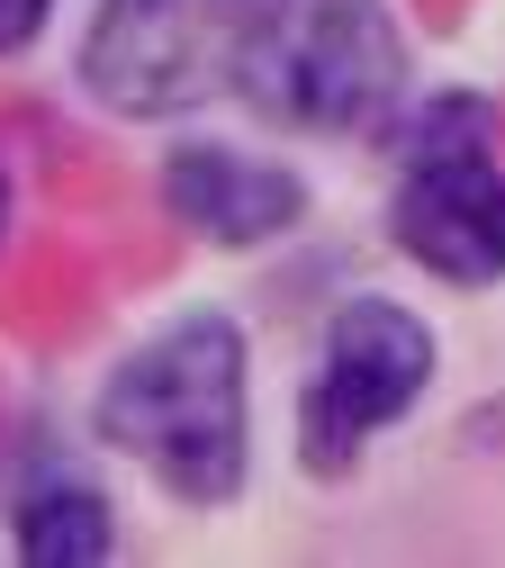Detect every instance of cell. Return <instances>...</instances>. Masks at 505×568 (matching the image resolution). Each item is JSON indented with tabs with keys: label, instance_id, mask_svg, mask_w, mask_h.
<instances>
[{
	"label": "cell",
	"instance_id": "1",
	"mask_svg": "<svg viewBox=\"0 0 505 568\" xmlns=\"http://www.w3.org/2000/svg\"><path fill=\"white\" fill-rule=\"evenodd\" d=\"M91 434L172 506L216 515L253 487V334L226 307H181L135 334L91 388Z\"/></svg>",
	"mask_w": 505,
	"mask_h": 568
},
{
	"label": "cell",
	"instance_id": "2",
	"mask_svg": "<svg viewBox=\"0 0 505 568\" xmlns=\"http://www.w3.org/2000/svg\"><path fill=\"white\" fill-rule=\"evenodd\" d=\"M388 181V253L433 290H505V135L487 91H415L397 118Z\"/></svg>",
	"mask_w": 505,
	"mask_h": 568
},
{
	"label": "cell",
	"instance_id": "3",
	"mask_svg": "<svg viewBox=\"0 0 505 568\" xmlns=\"http://www.w3.org/2000/svg\"><path fill=\"white\" fill-rule=\"evenodd\" d=\"M280 0H91L72 37V82L100 118L181 126L216 100H244V73Z\"/></svg>",
	"mask_w": 505,
	"mask_h": 568
},
{
	"label": "cell",
	"instance_id": "4",
	"mask_svg": "<svg viewBox=\"0 0 505 568\" xmlns=\"http://www.w3.org/2000/svg\"><path fill=\"white\" fill-rule=\"evenodd\" d=\"M244 109L280 135L380 145L415 109V45L388 0H280L244 73Z\"/></svg>",
	"mask_w": 505,
	"mask_h": 568
},
{
	"label": "cell",
	"instance_id": "5",
	"mask_svg": "<svg viewBox=\"0 0 505 568\" xmlns=\"http://www.w3.org/2000/svg\"><path fill=\"white\" fill-rule=\"evenodd\" d=\"M433 379H443V334H433V316L388 298V290H352L316 325V352L299 371V397H289L299 469L307 478H352L397 424L424 415Z\"/></svg>",
	"mask_w": 505,
	"mask_h": 568
},
{
	"label": "cell",
	"instance_id": "6",
	"mask_svg": "<svg viewBox=\"0 0 505 568\" xmlns=\"http://www.w3.org/2000/svg\"><path fill=\"white\" fill-rule=\"evenodd\" d=\"M154 199L163 217L208 244V253H271L307 226V172L289 154H262V145H235V135H172L163 163H154Z\"/></svg>",
	"mask_w": 505,
	"mask_h": 568
},
{
	"label": "cell",
	"instance_id": "7",
	"mask_svg": "<svg viewBox=\"0 0 505 568\" xmlns=\"http://www.w3.org/2000/svg\"><path fill=\"white\" fill-rule=\"evenodd\" d=\"M10 550L28 568H100L118 550V506L82 469H37L10 496Z\"/></svg>",
	"mask_w": 505,
	"mask_h": 568
},
{
	"label": "cell",
	"instance_id": "8",
	"mask_svg": "<svg viewBox=\"0 0 505 568\" xmlns=\"http://www.w3.org/2000/svg\"><path fill=\"white\" fill-rule=\"evenodd\" d=\"M54 10H63V0H0V63L37 54V45H46V28H54Z\"/></svg>",
	"mask_w": 505,
	"mask_h": 568
},
{
	"label": "cell",
	"instance_id": "9",
	"mask_svg": "<svg viewBox=\"0 0 505 568\" xmlns=\"http://www.w3.org/2000/svg\"><path fill=\"white\" fill-rule=\"evenodd\" d=\"M10 226H19V190H10V172H0V244H10Z\"/></svg>",
	"mask_w": 505,
	"mask_h": 568
}]
</instances>
